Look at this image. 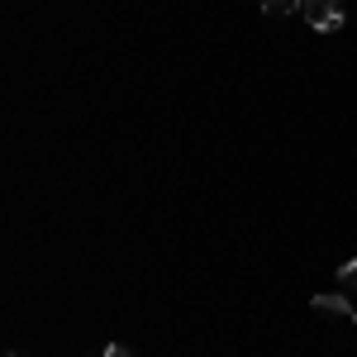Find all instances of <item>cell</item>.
I'll return each mask as SVG.
<instances>
[{
  "mask_svg": "<svg viewBox=\"0 0 357 357\" xmlns=\"http://www.w3.org/2000/svg\"><path fill=\"white\" fill-rule=\"evenodd\" d=\"M301 15L314 33H333V29H343V0H305Z\"/></svg>",
  "mask_w": 357,
  "mask_h": 357,
  "instance_id": "cell-1",
  "label": "cell"
},
{
  "mask_svg": "<svg viewBox=\"0 0 357 357\" xmlns=\"http://www.w3.org/2000/svg\"><path fill=\"white\" fill-rule=\"evenodd\" d=\"M314 310H324V314H353V301L348 296H314Z\"/></svg>",
  "mask_w": 357,
  "mask_h": 357,
  "instance_id": "cell-2",
  "label": "cell"
},
{
  "mask_svg": "<svg viewBox=\"0 0 357 357\" xmlns=\"http://www.w3.org/2000/svg\"><path fill=\"white\" fill-rule=\"evenodd\" d=\"M262 5V15H296L305 0H257Z\"/></svg>",
  "mask_w": 357,
  "mask_h": 357,
  "instance_id": "cell-3",
  "label": "cell"
},
{
  "mask_svg": "<svg viewBox=\"0 0 357 357\" xmlns=\"http://www.w3.org/2000/svg\"><path fill=\"white\" fill-rule=\"evenodd\" d=\"M338 286H343V296H357V262H343V272H338Z\"/></svg>",
  "mask_w": 357,
  "mask_h": 357,
  "instance_id": "cell-4",
  "label": "cell"
},
{
  "mask_svg": "<svg viewBox=\"0 0 357 357\" xmlns=\"http://www.w3.org/2000/svg\"><path fill=\"white\" fill-rule=\"evenodd\" d=\"M100 357H134V353H129L124 343H110V348H105V353H100Z\"/></svg>",
  "mask_w": 357,
  "mask_h": 357,
  "instance_id": "cell-5",
  "label": "cell"
},
{
  "mask_svg": "<svg viewBox=\"0 0 357 357\" xmlns=\"http://www.w3.org/2000/svg\"><path fill=\"white\" fill-rule=\"evenodd\" d=\"M353 324H357V305H353Z\"/></svg>",
  "mask_w": 357,
  "mask_h": 357,
  "instance_id": "cell-6",
  "label": "cell"
},
{
  "mask_svg": "<svg viewBox=\"0 0 357 357\" xmlns=\"http://www.w3.org/2000/svg\"><path fill=\"white\" fill-rule=\"evenodd\" d=\"M5 357H15V353H5Z\"/></svg>",
  "mask_w": 357,
  "mask_h": 357,
  "instance_id": "cell-7",
  "label": "cell"
}]
</instances>
